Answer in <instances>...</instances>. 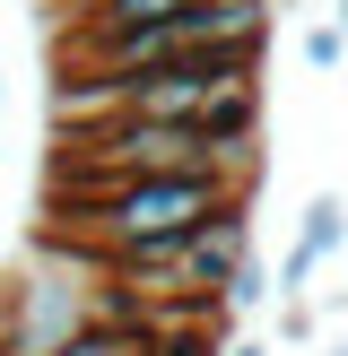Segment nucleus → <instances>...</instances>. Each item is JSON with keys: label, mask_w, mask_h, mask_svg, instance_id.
Instances as JSON below:
<instances>
[{"label": "nucleus", "mask_w": 348, "mask_h": 356, "mask_svg": "<svg viewBox=\"0 0 348 356\" xmlns=\"http://www.w3.org/2000/svg\"><path fill=\"white\" fill-rule=\"evenodd\" d=\"M253 261V200H226L218 218H200L183 235V252H174V270H183V296H218L235 287V270Z\"/></svg>", "instance_id": "1"}, {"label": "nucleus", "mask_w": 348, "mask_h": 356, "mask_svg": "<svg viewBox=\"0 0 348 356\" xmlns=\"http://www.w3.org/2000/svg\"><path fill=\"white\" fill-rule=\"evenodd\" d=\"M340 243H348V200H340V191H313L305 218H296L287 261H278V296H305V287H313V270H322Z\"/></svg>", "instance_id": "2"}, {"label": "nucleus", "mask_w": 348, "mask_h": 356, "mask_svg": "<svg viewBox=\"0 0 348 356\" xmlns=\"http://www.w3.org/2000/svg\"><path fill=\"white\" fill-rule=\"evenodd\" d=\"M200 0H104V9H87V26H174Z\"/></svg>", "instance_id": "3"}, {"label": "nucleus", "mask_w": 348, "mask_h": 356, "mask_svg": "<svg viewBox=\"0 0 348 356\" xmlns=\"http://www.w3.org/2000/svg\"><path fill=\"white\" fill-rule=\"evenodd\" d=\"M296 52H305V70H313V79H331V70L348 61V35H340V17H305Z\"/></svg>", "instance_id": "4"}, {"label": "nucleus", "mask_w": 348, "mask_h": 356, "mask_svg": "<svg viewBox=\"0 0 348 356\" xmlns=\"http://www.w3.org/2000/svg\"><path fill=\"white\" fill-rule=\"evenodd\" d=\"M270 296H278V278L261 270V252H253V261H244V270H235V287H226V313H261V305H270Z\"/></svg>", "instance_id": "5"}, {"label": "nucleus", "mask_w": 348, "mask_h": 356, "mask_svg": "<svg viewBox=\"0 0 348 356\" xmlns=\"http://www.w3.org/2000/svg\"><path fill=\"white\" fill-rule=\"evenodd\" d=\"M278 339H287V348L313 339V305H305V296H278Z\"/></svg>", "instance_id": "6"}, {"label": "nucleus", "mask_w": 348, "mask_h": 356, "mask_svg": "<svg viewBox=\"0 0 348 356\" xmlns=\"http://www.w3.org/2000/svg\"><path fill=\"white\" fill-rule=\"evenodd\" d=\"M226 356H278L270 339H226Z\"/></svg>", "instance_id": "7"}, {"label": "nucleus", "mask_w": 348, "mask_h": 356, "mask_svg": "<svg viewBox=\"0 0 348 356\" xmlns=\"http://www.w3.org/2000/svg\"><path fill=\"white\" fill-rule=\"evenodd\" d=\"M331 17H340V35H348V0H331Z\"/></svg>", "instance_id": "8"}, {"label": "nucleus", "mask_w": 348, "mask_h": 356, "mask_svg": "<svg viewBox=\"0 0 348 356\" xmlns=\"http://www.w3.org/2000/svg\"><path fill=\"white\" fill-rule=\"evenodd\" d=\"M331 313H340V322H348V296H340V305H331Z\"/></svg>", "instance_id": "9"}, {"label": "nucleus", "mask_w": 348, "mask_h": 356, "mask_svg": "<svg viewBox=\"0 0 348 356\" xmlns=\"http://www.w3.org/2000/svg\"><path fill=\"white\" fill-rule=\"evenodd\" d=\"M322 356H348V339H340V348H322Z\"/></svg>", "instance_id": "10"}]
</instances>
